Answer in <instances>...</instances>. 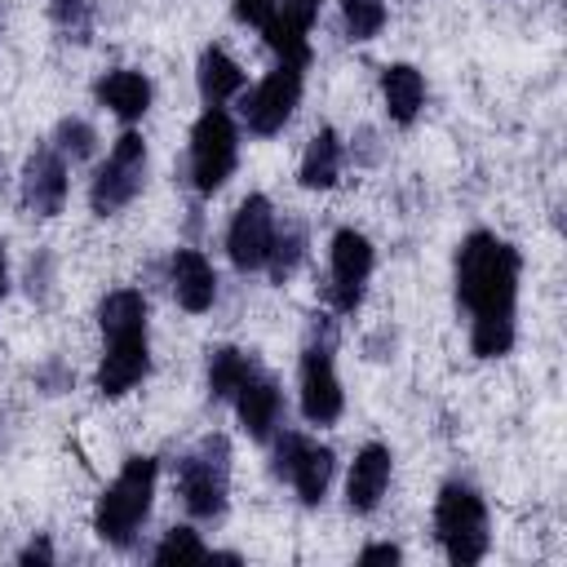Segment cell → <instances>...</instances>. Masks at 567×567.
<instances>
[{
    "label": "cell",
    "instance_id": "e0dca14e",
    "mask_svg": "<svg viewBox=\"0 0 567 567\" xmlns=\"http://www.w3.org/2000/svg\"><path fill=\"white\" fill-rule=\"evenodd\" d=\"M385 487H390V447L368 443V447L354 456V465H350L346 501H350V509H354V514H372V509L381 505Z\"/></svg>",
    "mask_w": 567,
    "mask_h": 567
},
{
    "label": "cell",
    "instance_id": "52a82bcc",
    "mask_svg": "<svg viewBox=\"0 0 567 567\" xmlns=\"http://www.w3.org/2000/svg\"><path fill=\"white\" fill-rule=\"evenodd\" d=\"M142 177H146V142H142V133L128 128V133L115 137L106 164L97 168V177H93V186H89L93 213H97V217H111V213H120L124 204H133V195L142 190Z\"/></svg>",
    "mask_w": 567,
    "mask_h": 567
},
{
    "label": "cell",
    "instance_id": "83f0119b",
    "mask_svg": "<svg viewBox=\"0 0 567 567\" xmlns=\"http://www.w3.org/2000/svg\"><path fill=\"white\" fill-rule=\"evenodd\" d=\"M270 13H275V0H235V18H239V22L266 27Z\"/></svg>",
    "mask_w": 567,
    "mask_h": 567
},
{
    "label": "cell",
    "instance_id": "4fadbf2b",
    "mask_svg": "<svg viewBox=\"0 0 567 567\" xmlns=\"http://www.w3.org/2000/svg\"><path fill=\"white\" fill-rule=\"evenodd\" d=\"M22 204L35 217H53L66 204V159L53 151V142L35 146L22 168Z\"/></svg>",
    "mask_w": 567,
    "mask_h": 567
},
{
    "label": "cell",
    "instance_id": "9c48e42d",
    "mask_svg": "<svg viewBox=\"0 0 567 567\" xmlns=\"http://www.w3.org/2000/svg\"><path fill=\"white\" fill-rule=\"evenodd\" d=\"M341 381L332 368V341H310L301 354V416L310 425H332L341 416Z\"/></svg>",
    "mask_w": 567,
    "mask_h": 567
},
{
    "label": "cell",
    "instance_id": "ffe728a7",
    "mask_svg": "<svg viewBox=\"0 0 567 567\" xmlns=\"http://www.w3.org/2000/svg\"><path fill=\"white\" fill-rule=\"evenodd\" d=\"M195 80H199V97H204L208 106H221L226 97H235V93L244 89V71H239V62H235L226 49H217V44H208V49L199 53V71H195Z\"/></svg>",
    "mask_w": 567,
    "mask_h": 567
},
{
    "label": "cell",
    "instance_id": "5b68a950",
    "mask_svg": "<svg viewBox=\"0 0 567 567\" xmlns=\"http://www.w3.org/2000/svg\"><path fill=\"white\" fill-rule=\"evenodd\" d=\"M230 487V443L226 434H208L195 452L177 461V496L195 518H217L226 509Z\"/></svg>",
    "mask_w": 567,
    "mask_h": 567
},
{
    "label": "cell",
    "instance_id": "3957f363",
    "mask_svg": "<svg viewBox=\"0 0 567 567\" xmlns=\"http://www.w3.org/2000/svg\"><path fill=\"white\" fill-rule=\"evenodd\" d=\"M155 478H159V461L155 456H128L124 470L115 474V483L97 496V509H93V532L97 540L115 545V549H128L137 527L146 523L151 514V496H155Z\"/></svg>",
    "mask_w": 567,
    "mask_h": 567
},
{
    "label": "cell",
    "instance_id": "d4e9b609",
    "mask_svg": "<svg viewBox=\"0 0 567 567\" xmlns=\"http://www.w3.org/2000/svg\"><path fill=\"white\" fill-rule=\"evenodd\" d=\"M151 558H155V563H204L208 549H204V540H199L190 527H173V532H164V540L155 545Z\"/></svg>",
    "mask_w": 567,
    "mask_h": 567
},
{
    "label": "cell",
    "instance_id": "484cf974",
    "mask_svg": "<svg viewBox=\"0 0 567 567\" xmlns=\"http://www.w3.org/2000/svg\"><path fill=\"white\" fill-rule=\"evenodd\" d=\"M93 146H97V133H93V124H84V120H62L58 133H53V151H58L62 159H89Z\"/></svg>",
    "mask_w": 567,
    "mask_h": 567
},
{
    "label": "cell",
    "instance_id": "30bf717a",
    "mask_svg": "<svg viewBox=\"0 0 567 567\" xmlns=\"http://www.w3.org/2000/svg\"><path fill=\"white\" fill-rule=\"evenodd\" d=\"M275 474H284L306 505H319L332 483V447H319L301 434H284L275 447Z\"/></svg>",
    "mask_w": 567,
    "mask_h": 567
},
{
    "label": "cell",
    "instance_id": "d6986e66",
    "mask_svg": "<svg viewBox=\"0 0 567 567\" xmlns=\"http://www.w3.org/2000/svg\"><path fill=\"white\" fill-rule=\"evenodd\" d=\"M381 93H385V111H390L394 124H412L425 106V80L408 62H394V66L381 71Z\"/></svg>",
    "mask_w": 567,
    "mask_h": 567
},
{
    "label": "cell",
    "instance_id": "cb8c5ba5",
    "mask_svg": "<svg viewBox=\"0 0 567 567\" xmlns=\"http://www.w3.org/2000/svg\"><path fill=\"white\" fill-rule=\"evenodd\" d=\"M341 18L350 40H372L385 27V0H341Z\"/></svg>",
    "mask_w": 567,
    "mask_h": 567
},
{
    "label": "cell",
    "instance_id": "8992f818",
    "mask_svg": "<svg viewBox=\"0 0 567 567\" xmlns=\"http://www.w3.org/2000/svg\"><path fill=\"white\" fill-rule=\"evenodd\" d=\"M235 155H239V133H235L230 115L221 106H208L190 128V177H195V190L213 195L235 173Z\"/></svg>",
    "mask_w": 567,
    "mask_h": 567
},
{
    "label": "cell",
    "instance_id": "4dcf8cb0",
    "mask_svg": "<svg viewBox=\"0 0 567 567\" xmlns=\"http://www.w3.org/2000/svg\"><path fill=\"white\" fill-rule=\"evenodd\" d=\"M4 288H9V266H4V244H0V297H4Z\"/></svg>",
    "mask_w": 567,
    "mask_h": 567
},
{
    "label": "cell",
    "instance_id": "ac0fdd59",
    "mask_svg": "<svg viewBox=\"0 0 567 567\" xmlns=\"http://www.w3.org/2000/svg\"><path fill=\"white\" fill-rule=\"evenodd\" d=\"M93 93H97V102H102L106 111H115L120 120H142L146 106H151V80H146L142 71H128V66L102 75Z\"/></svg>",
    "mask_w": 567,
    "mask_h": 567
},
{
    "label": "cell",
    "instance_id": "ba28073f",
    "mask_svg": "<svg viewBox=\"0 0 567 567\" xmlns=\"http://www.w3.org/2000/svg\"><path fill=\"white\" fill-rule=\"evenodd\" d=\"M301 71H306V66H297V62H279V66L244 97V124H248L257 137H270V133H279V128L288 124V115H292V106H297V97H301Z\"/></svg>",
    "mask_w": 567,
    "mask_h": 567
},
{
    "label": "cell",
    "instance_id": "7402d4cb",
    "mask_svg": "<svg viewBox=\"0 0 567 567\" xmlns=\"http://www.w3.org/2000/svg\"><path fill=\"white\" fill-rule=\"evenodd\" d=\"M252 372H257V363H252L248 350H235V346L208 350V390H213V399H230Z\"/></svg>",
    "mask_w": 567,
    "mask_h": 567
},
{
    "label": "cell",
    "instance_id": "f546056e",
    "mask_svg": "<svg viewBox=\"0 0 567 567\" xmlns=\"http://www.w3.org/2000/svg\"><path fill=\"white\" fill-rule=\"evenodd\" d=\"M18 563H53V549H49V540H31V545L18 554Z\"/></svg>",
    "mask_w": 567,
    "mask_h": 567
},
{
    "label": "cell",
    "instance_id": "f1b7e54d",
    "mask_svg": "<svg viewBox=\"0 0 567 567\" xmlns=\"http://www.w3.org/2000/svg\"><path fill=\"white\" fill-rule=\"evenodd\" d=\"M403 554H399V545H368L363 554H359V563H399Z\"/></svg>",
    "mask_w": 567,
    "mask_h": 567
},
{
    "label": "cell",
    "instance_id": "4316f807",
    "mask_svg": "<svg viewBox=\"0 0 567 567\" xmlns=\"http://www.w3.org/2000/svg\"><path fill=\"white\" fill-rule=\"evenodd\" d=\"M53 22L71 40H89V0H53Z\"/></svg>",
    "mask_w": 567,
    "mask_h": 567
},
{
    "label": "cell",
    "instance_id": "2e32d148",
    "mask_svg": "<svg viewBox=\"0 0 567 567\" xmlns=\"http://www.w3.org/2000/svg\"><path fill=\"white\" fill-rule=\"evenodd\" d=\"M168 279H173V297H177V306L190 310V315H204V310L213 306V297H217V275H213L208 257L195 252V248H177V252H173V261H168Z\"/></svg>",
    "mask_w": 567,
    "mask_h": 567
},
{
    "label": "cell",
    "instance_id": "7a4b0ae2",
    "mask_svg": "<svg viewBox=\"0 0 567 567\" xmlns=\"http://www.w3.org/2000/svg\"><path fill=\"white\" fill-rule=\"evenodd\" d=\"M97 323H102V337H106V350H102V363H97V394L102 399H120L151 372L146 297L137 288L106 292L102 306H97Z\"/></svg>",
    "mask_w": 567,
    "mask_h": 567
},
{
    "label": "cell",
    "instance_id": "603a6c76",
    "mask_svg": "<svg viewBox=\"0 0 567 567\" xmlns=\"http://www.w3.org/2000/svg\"><path fill=\"white\" fill-rule=\"evenodd\" d=\"M306 257V230L297 226V221H288L284 230H275V239H270V257H266V270H270V279L275 284H284L292 270H297V261Z\"/></svg>",
    "mask_w": 567,
    "mask_h": 567
},
{
    "label": "cell",
    "instance_id": "277c9868",
    "mask_svg": "<svg viewBox=\"0 0 567 567\" xmlns=\"http://www.w3.org/2000/svg\"><path fill=\"white\" fill-rule=\"evenodd\" d=\"M434 536L443 545V554L461 567L478 563L487 554V509L483 496L465 483H447L434 501Z\"/></svg>",
    "mask_w": 567,
    "mask_h": 567
},
{
    "label": "cell",
    "instance_id": "8fae6325",
    "mask_svg": "<svg viewBox=\"0 0 567 567\" xmlns=\"http://www.w3.org/2000/svg\"><path fill=\"white\" fill-rule=\"evenodd\" d=\"M270 239H275V208L266 195H248L226 230V252L235 270H261L270 257Z\"/></svg>",
    "mask_w": 567,
    "mask_h": 567
},
{
    "label": "cell",
    "instance_id": "6da1fadb",
    "mask_svg": "<svg viewBox=\"0 0 567 567\" xmlns=\"http://www.w3.org/2000/svg\"><path fill=\"white\" fill-rule=\"evenodd\" d=\"M456 297L470 310V350L501 359L514 346L518 306V248L492 230H474L456 248Z\"/></svg>",
    "mask_w": 567,
    "mask_h": 567
},
{
    "label": "cell",
    "instance_id": "7c38bea8",
    "mask_svg": "<svg viewBox=\"0 0 567 567\" xmlns=\"http://www.w3.org/2000/svg\"><path fill=\"white\" fill-rule=\"evenodd\" d=\"M372 275V244L359 230H337L332 235V306L341 315H354L363 301V284Z\"/></svg>",
    "mask_w": 567,
    "mask_h": 567
},
{
    "label": "cell",
    "instance_id": "9a60e30c",
    "mask_svg": "<svg viewBox=\"0 0 567 567\" xmlns=\"http://www.w3.org/2000/svg\"><path fill=\"white\" fill-rule=\"evenodd\" d=\"M230 399H235V412H239L248 439L266 443V439L275 434V425H279V412H284V394H279V385H275L266 372H252Z\"/></svg>",
    "mask_w": 567,
    "mask_h": 567
},
{
    "label": "cell",
    "instance_id": "5bb4252c",
    "mask_svg": "<svg viewBox=\"0 0 567 567\" xmlns=\"http://www.w3.org/2000/svg\"><path fill=\"white\" fill-rule=\"evenodd\" d=\"M315 18H319V0H275V13L266 18L261 35H266V44H270L284 62L306 66V62H310V40H306V31H310Z\"/></svg>",
    "mask_w": 567,
    "mask_h": 567
},
{
    "label": "cell",
    "instance_id": "44dd1931",
    "mask_svg": "<svg viewBox=\"0 0 567 567\" xmlns=\"http://www.w3.org/2000/svg\"><path fill=\"white\" fill-rule=\"evenodd\" d=\"M341 173V137L332 128H319L301 155V186L310 190H328Z\"/></svg>",
    "mask_w": 567,
    "mask_h": 567
}]
</instances>
